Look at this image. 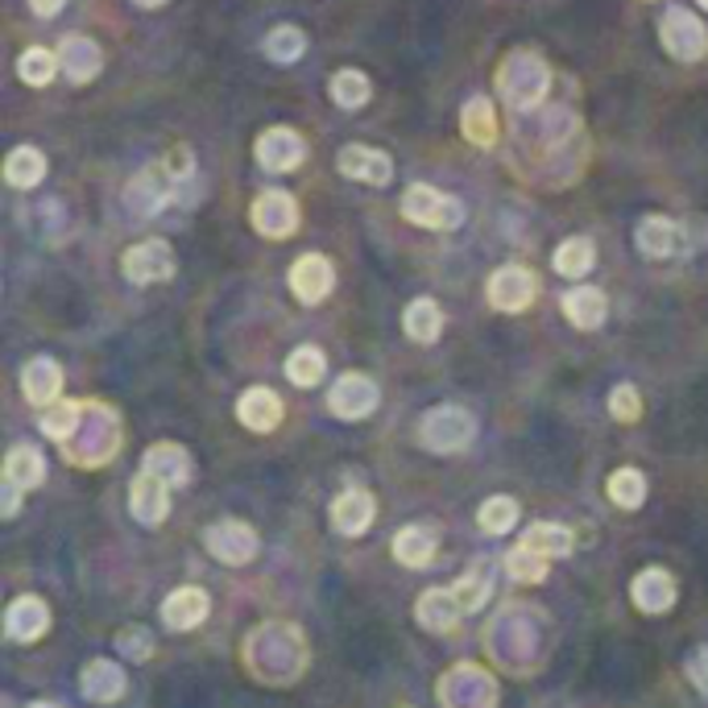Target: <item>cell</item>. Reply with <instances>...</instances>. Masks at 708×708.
I'll return each instance as SVG.
<instances>
[{"mask_svg": "<svg viewBox=\"0 0 708 708\" xmlns=\"http://www.w3.org/2000/svg\"><path fill=\"white\" fill-rule=\"evenodd\" d=\"M191 154L187 149H174L167 154L162 162H154L146 167L142 174H133V183L125 187V208L129 216H137V220H149V216H158V211L174 204V199H187L191 195Z\"/></svg>", "mask_w": 708, "mask_h": 708, "instance_id": "cell-1", "label": "cell"}, {"mask_svg": "<svg viewBox=\"0 0 708 708\" xmlns=\"http://www.w3.org/2000/svg\"><path fill=\"white\" fill-rule=\"evenodd\" d=\"M245 659H249L257 680H266V684H291V680L303 675V667H307V643L286 622L257 625L249 634V646H245Z\"/></svg>", "mask_w": 708, "mask_h": 708, "instance_id": "cell-2", "label": "cell"}, {"mask_svg": "<svg viewBox=\"0 0 708 708\" xmlns=\"http://www.w3.org/2000/svg\"><path fill=\"white\" fill-rule=\"evenodd\" d=\"M59 448H63L66 464H75V468H100L121 448V415L112 406H105V402H84L80 427Z\"/></svg>", "mask_w": 708, "mask_h": 708, "instance_id": "cell-3", "label": "cell"}, {"mask_svg": "<svg viewBox=\"0 0 708 708\" xmlns=\"http://www.w3.org/2000/svg\"><path fill=\"white\" fill-rule=\"evenodd\" d=\"M551 66L535 50H510L498 66V91L514 112H535L547 100Z\"/></svg>", "mask_w": 708, "mask_h": 708, "instance_id": "cell-4", "label": "cell"}, {"mask_svg": "<svg viewBox=\"0 0 708 708\" xmlns=\"http://www.w3.org/2000/svg\"><path fill=\"white\" fill-rule=\"evenodd\" d=\"M530 622H539V613L514 605V609H505L498 622L489 625V655H493V663H501L505 671H514V675H526L542 659V650H535Z\"/></svg>", "mask_w": 708, "mask_h": 708, "instance_id": "cell-5", "label": "cell"}, {"mask_svg": "<svg viewBox=\"0 0 708 708\" xmlns=\"http://www.w3.org/2000/svg\"><path fill=\"white\" fill-rule=\"evenodd\" d=\"M477 436V415L464 406H436L418 418V443L436 456H452L460 448H468Z\"/></svg>", "mask_w": 708, "mask_h": 708, "instance_id": "cell-6", "label": "cell"}, {"mask_svg": "<svg viewBox=\"0 0 708 708\" xmlns=\"http://www.w3.org/2000/svg\"><path fill=\"white\" fill-rule=\"evenodd\" d=\"M402 216L418 224V229H436V232H452L464 224V204L456 195H443V191L427 187V183H415L402 195Z\"/></svg>", "mask_w": 708, "mask_h": 708, "instance_id": "cell-7", "label": "cell"}, {"mask_svg": "<svg viewBox=\"0 0 708 708\" xmlns=\"http://www.w3.org/2000/svg\"><path fill=\"white\" fill-rule=\"evenodd\" d=\"M439 705L443 708H493L498 705V680L477 663H456L439 680Z\"/></svg>", "mask_w": 708, "mask_h": 708, "instance_id": "cell-8", "label": "cell"}, {"mask_svg": "<svg viewBox=\"0 0 708 708\" xmlns=\"http://www.w3.org/2000/svg\"><path fill=\"white\" fill-rule=\"evenodd\" d=\"M659 38H663L667 54H671V59H680V63H696V59H705V54H708V29H705V22H700L696 13L680 9V4L663 13Z\"/></svg>", "mask_w": 708, "mask_h": 708, "instance_id": "cell-9", "label": "cell"}, {"mask_svg": "<svg viewBox=\"0 0 708 708\" xmlns=\"http://www.w3.org/2000/svg\"><path fill=\"white\" fill-rule=\"evenodd\" d=\"M485 294H489V303H493L498 312L518 315L535 303V294H539V278L526 270V266H518V261H510V266H501L498 273H489Z\"/></svg>", "mask_w": 708, "mask_h": 708, "instance_id": "cell-10", "label": "cell"}, {"mask_svg": "<svg viewBox=\"0 0 708 708\" xmlns=\"http://www.w3.org/2000/svg\"><path fill=\"white\" fill-rule=\"evenodd\" d=\"M249 224L270 241H286L298 232V204L291 191H261L249 208Z\"/></svg>", "mask_w": 708, "mask_h": 708, "instance_id": "cell-11", "label": "cell"}, {"mask_svg": "<svg viewBox=\"0 0 708 708\" xmlns=\"http://www.w3.org/2000/svg\"><path fill=\"white\" fill-rule=\"evenodd\" d=\"M692 224H680V220H667V216H643L638 229H634V241L646 257L663 261V257H680V253L692 249Z\"/></svg>", "mask_w": 708, "mask_h": 708, "instance_id": "cell-12", "label": "cell"}, {"mask_svg": "<svg viewBox=\"0 0 708 708\" xmlns=\"http://www.w3.org/2000/svg\"><path fill=\"white\" fill-rule=\"evenodd\" d=\"M377 402H381V390H377L374 377H365V374L335 377L332 394H328V406H332V415L344 418V423H356V418L374 415Z\"/></svg>", "mask_w": 708, "mask_h": 708, "instance_id": "cell-13", "label": "cell"}, {"mask_svg": "<svg viewBox=\"0 0 708 708\" xmlns=\"http://www.w3.org/2000/svg\"><path fill=\"white\" fill-rule=\"evenodd\" d=\"M253 158H257L266 170H273V174H286V170H298L303 162H307V142H303L294 129L273 125V129H266V133L257 137Z\"/></svg>", "mask_w": 708, "mask_h": 708, "instance_id": "cell-14", "label": "cell"}, {"mask_svg": "<svg viewBox=\"0 0 708 708\" xmlns=\"http://www.w3.org/2000/svg\"><path fill=\"white\" fill-rule=\"evenodd\" d=\"M204 542H208V551L216 556V560L232 563V567H241V563H249L253 556H257V530L241 518L211 522Z\"/></svg>", "mask_w": 708, "mask_h": 708, "instance_id": "cell-15", "label": "cell"}, {"mask_svg": "<svg viewBox=\"0 0 708 708\" xmlns=\"http://www.w3.org/2000/svg\"><path fill=\"white\" fill-rule=\"evenodd\" d=\"M121 270H125L133 286H149V282H162V278L174 273V253H170L167 241H142V245L125 249Z\"/></svg>", "mask_w": 708, "mask_h": 708, "instance_id": "cell-16", "label": "cell"}, {"mask_svg": "<svg viewBox=\"0 0 708 708\" xmlns=\"http://www.w3.org/2000/svg\"><path fill=\"white\" fill-rule=\"evenodd\" d=\"M335 167H340L344 179L369 183V187H386V183L394 179L390 154H381V149H374V146H344L340 149V158H335Z\"/></svg>", "mask_w": 708, "mask_h": 708, "instance_id": "cell-17", "label": "cell"}, {"mask_svg": "<svg viewBox=\"0 0 708 708\" xmlns=\"http://www.w3.org/2000/svg\"><path fill=\"white\" fill-rule=\"evenodd\" d=\"M332 282H335V273L324 253H303V257L291 266V291H294V298L307 303V307L324 303V298L332 294Z\"/></svg>", "mask_w": 708, "mask_h": 708, "instance_id": "cell-18", "label": "cell"}, {"mask_svg": "<svg viewBox=\"0 0 708 708\" xmlns=\"http://www.w3.org/2000/svg\"><path fill=\"white\" fill-rule=\"evenodd\" d=\"M129 510L142 526H158L170 514V485L142 468V477L129 485Z\"/></svg>", "mask_w": 708, "mask_h": 708, "instance_id": "cell-19", "label": "cell"}, {"mask_svg": "<svg viewBox=\"0 0 708 708\" xmlns=\"http://www.w3.org/2000/svg\"><path fill=\"white\" fill-rule=\"evenodd\" d=\"M46 630H50V609H46L42 597L25 593V597H17V601L9 605V613H4V634H9L13 643H38Z\"/></svg>", "mask_w": 708, "mask_h": 708, "instance_id": "cell-20", "label": "cell"}, {"mask_svg": "<svg viewBox=\"0 0 708 708\" xmlns=\"http://www.w3.org/2000/svg\"><path fill=\"white\" fill-rule=\"evenodd\" d=\"M59 66L66 71L71 84H91L100 75V66H105V54L84 34H66L63 42H59Z\"/></svg>", "mask_w": 708, "mask_h": 708, "instance_id": "cell-21", "label": "cell"}, {"mask_svg": "<svg viewBox=\"0 0 708 708\" xmlns=\"http://www.w3.org/2000/svg\"><path fill=\"white\" fill-rule=\"evenodd\" d=\"M211 613V597L204 593V588H195V584H187V588H174L167 597V605H162V622H167V630H195L199 622H208Z\"/></svg>", "mask_w": 708, "mask_h": 708, "instance_id": "cell-22", "label": "cell"}, {"mask_svg": "<svg viewBox=\"0 0 708 708\" xmlns=\"http://www.w3.org/2000/svg\"><path fill=\"white\" fill-rule=\"evenodd\" d=\"M236 418H241L249 431H257V436H270L273 427L282 423V398L273 394L270 386H253V390H245L241 402H236Z\"/></svg>", "mask_w": 708, "mask_h": 708, "instance_id": "cell-23", "label": "cell"}, {"mask_svg": "<svg viewBox=\"0 0 708 708\" xmlns=\"http://www.w3.org/2000/svg\"><path fill=\"white\" fill-rule=\"evenodd\" d=\"M415 618L423 630H436V634H448L452 625L464 618V605H460L456 588H427L415 605Z\"/></svg>", "mask_w": 708, "mask_h": 708, "instance_id": "cell-24", "label": "cell"}, {"mask_svg": "<svg viewBox=\"0 0 708 708\" xmlns=\"http://www.w3.org/2000/svg\"><path fill=\"white\" fill-rule=\"evenodd\" d=\"M22 394L34 402V406H50L63 394V369L54 356H34L22 369Z\"/></svg>", "mask_w": 708, "mask_h": 708, "instance_id": "cell-25", "label": "cell"}, {"mask_svg": "<svg viewBox=\"0 0 708 708\" xmlns=\"http://www.w3.org/2000/svg\"><path fill=\"white\" fill-rule=\"evenodd\" d=\"M630 597L643 613H667L675 605V576L663 567H643L630 584Z\"/></svg>", "mask_w": 708, "mask_h": 708, "instance_id": "cell-26", "label": "cell"}, {"mask_svg": "<svg viewBox=\"0 0 708 708\" xmlns=\"http://www.w3.org/2000/svg\"><path fill=\"white\" fill-rule=\"evenodd\" d=\"M377 518V501L365 489H344L332 501V526L340 535H365Z\"/></svg>", "mask_w": 708, "mask_h": 708, "instance_id": "cell-27", "label": "cell"}, {"mask_svg": "<svg viewBox=\"0 0 708 708\" xmlns=\"http://www.w3.org/2000/svg\"><path fill=\"white\" fill-rule=\"evenodd\" d=\"M80 687H84L87 700L112 705V700L125 696V671H121V663H112V659H91L84 667V675H80Z\"/></svg>", "mask_w": 708, "mask_h": 708, "instance_id": "cell-28", "label": "cell"}, {"mask_svg": "<svg viewBox=\"0 0 708 708\" xmlns=\"http://www.w3.org/2000/svg\"><path fill=\"white\" fill-rule=\"evenodd\" d=\"M142 468L154 473V477H162L170 489L191 480V456L187 448H179V443H154L146 456H142Z\"/></svg>", "mask_w": 708, "mask_h": 708, "instance_id": "cell-29", "label": "cell"}, {"mask_svg": "<svg viewBox=\"0 0 708 708\" xmlns=\"http://www.w3.org/2000/svg\"><path fill=\"white\" fill-rule=\"evenodd\" d=\"M563 315L581 328V332H593V328H601L605 315H609V303H605V294L597 286H576V291L563 294Z\"/></svg>", "mask_w": 708, "mask_h": 708, "instance_id": "cell-30", "label": "cell"}, {"mask_svg": "<svg viewBox=\"0 0 708 708\" xmlns=\"http://www.w3.org/2000/svg\"><path fill=\"white\" fill-rule=\"evenodd\" d=\"M4 480H13L17 489H38L46 480V456L34 443H17L4 456Z\"/></svg>", "mask_w": 708, "mask_h": 708, "instance_id": "cell-31", "label": "cell"}, {"mask_svg": "<svg viewBox=\"0 0 708 708\" xmlns=\"http://www.w3.org/2000/svg\"><path fill=\"white\" fill-rule=\"evenodd\" d=\"M460 129H464V137H468L473 146H480V149L498 146V112H493V105H489L485 96H473V100L464 105Z\"/></svg>", "mask_w": 708, "mask_h": 708, "instance_id": "cell-32", "label": "cell"}, {"mask_svg": "<svg viewBox=\"0 0 708 708\" xmlns=\"http://www.w3.org/2000/svg\"><path fill=\"white\" fill-rule=\"evenodd\" d=\"M4 179H9V187H17V191L38 187L46 179V154L34 146H17L9 158H4Z\"/></svg>", "mask_w": 708, "mask_h": 708, "instance_id": "cell-33", "label": "cell"}, {"mask_svg": "<svg viewBox=\"0 0 708 708\" xmlns=\"http://www.w3.org/2000/svg\"><path fill=\"white\" fill-rule=\"evenodd\" d=\"M394 560L406 567H427L436 560V530L427 526H402L394 535Z\"/></svg>", "mask_w": 708, "mask_h": 708, "instance_id": "cell-34", "label": "cell"}, {"mask_svg": "<svg viewBox=\"0 0 708 708\" xmlns=\"http://www.w3.org/2000/svg\"><path fill=\"white\" fill-rule=\"evenodd\" d=\"M522 547H530V551H539L547 560H563V556H572V530L560 526V522H535L526 535H522Z\"/></svg>", "mask_w": 708, "mask_h": 708, "instance_id": "cell-35", "label": "cell"}, {"mask_svg": "<svg viewBox=\"0 0 708 708\" xmlns=\"http://www.w3.org/2000/svg\"><path fill=\"white\" fill-rule=\"evenodd\" d=\"M402 328H406V335H411L415 344L439 340V332H443V312H439L436 298H415V303L406 307V315H402Z\"/></svg>", "mask_w": 708, "mask_h": 708, "instance_id": "cell-36", "label": "cell"}, {"mask_svg": "<svg viewBox=\"0 0 708 708\" xmlns=\"http://www.w3.org/2000/svg\"><path fill=\"white\" fill-rule=\"evenodd\" d=\"M80 418H84V402H75V398H59V402H50V406H42V418H38V427H42L50 439H71V431L80 427Z\"/></svg>", "mask_w": 708, "mask_h": 708, "instance_id": "cell-37", "label": "cell"}, {"mask_svg": "<svg viewBox=\"0 0 708 708\" xmlns=\"http://www.w3.org/2000/svg\"><path fill=\"white\" fill-rule=\"evenodd\" d=\"M324 374H328V361H324V353H319L315 344H303V349H294V353L286 356V377H291L294 386H303V390L319 386Z\"/></svg>", "mask_w": 708, "mask_h": 708, "instance_id": "cell-38", "label": "cell"}, {"mask_svg": "<svg viewBox=\"0 0 708 708\" xmlns=\"http://www.w3.org/2000/svg\"><path fill=\"white\" fill-rule=\"evenodd\" d=\"M369 96H374V84L365 80V71H356V66H344V71H335L332 80V100L340 108H365L369 105Z\"/></svg>", "mask_w": 708, "mask_h": 708, "instance_id": "cell-39", "label": "cell"}, {"mask_svg": "<svg viewBox=\"0 0 708 708\" xmlns=\"http://www.w3.org/2000/svg\"><path fill=\"white\" fill-rule=\"evenodd\" d=\"M307 50V34L298 25H278L266 34V59L270 63H298Z\"/></svg>", "mask_w": 708, "mask_h": 708, "instance_id": "cell-40", "label": "cell"}, {"mask_svg": "<svg viewBox=\"0 0 708 708\" xmlns=\"http://www.w3.org/2000/svg\"><path fill=\"white\" fill-rule=\"evenodd\" d=\"M593 261H597V253H593V241H584V236L563 241L560 249H556V257H551L556 273H563V278H581V273L593 270Z\"/></svg>", "mask_w": 708, "mask_h": 708, "instance_id": "cell-41", "label": "cell"}, {"mask_svg": "<svg viewBox=\"0 0 708 708\" xmlns=\"http://www.w3.org/2000/svg\"><path fill=\"white\" fill-rule=\"evenodd\" d=\"M17 75H22L29 87H46L54 75H59V54H54V50H42V46H29L22 59H17Z\"/></svg>", "mask_w": 708, "mask_h": 708, "instance_id": "cell-42", "label": "cell"}, {"mask_svg": "<svg viewBox=\"0 0 708 708\" xmlns=\"http://www.w3.org/2000/svg\"><path fill=\"white\" fill-rule=\"evenodd\" d=\"M477 522L485 535H505V530H514V522H518V501L498 493V498H489L480 505Z\"/></svg>", "mask_w": 708, "mask_h": 708, "instance_id": "cell-43", "label": "cell"}, {"mask_svg": "<svg viewBox=\"0 0 708 708\" xmlns=\"http://www.w3.org/2000/svg\"><path fill=\"white\" fill-rule=\"evenodd\" d=\"M609 498H613V505H622V510H638L646 501V477L638 468H618L609 477Z\"/></svg>", "mask_w": 708, "mask_h": 708, "instance_id": "cell-44", "label": "cell"}, {"mask_svg": "<svg viewBox=\"0 0 708 708\" xmlns=\"http://www.w3.org/2000/svg\"><path fill=\"white\" fill-rule=\"evenodd\" d=\"M547 556H539V551H530V547H514L510 556H505V572L514 576L518 584H542L547 581Z\"/></svg>", "mask_w": 708, "mask_h": 708, "instance_id": "cell-45", "label": "cell"}, {"mask_svg": "<svg viewBox=\"0 0 708 708\" xmlns=\"http://www.w3.org/2000/svg\"><path fill=\"white\" fill-rule=\"evenodd\" d=\"M452 588H456L464 613H477L480 605L489 601V567H485V563H477V567H473V572H464Z\"/></svg>", "mask_w": 708, "mask_h": 708, "instance_id": "cell-46", "label": "cell"}, {"mask_svg": "<svg viewBox=\"0 0 708 708\" xmlns=\"http://www.w3.org/2000/svg\"><path fill=\"white\" fill-rule=\"evenodd\" d=\"M117 650L125 655L129 663H146L149 655H154V634H149L146 625H129L117 634Z\"/></svg>", "mask_w": 708, "mask_h": 708, "instance_id": "cell-47", "label": "cell"}, {"mask_svg": "<svg viewBox=\"0 0 708 708\" xmlns=\"http://www.w3.org/2000/svg\"><path fill=\"white\" fill-rule=\"evenodd\" d=\"M609 415L618 418V423H638L643 418V394L634 386H618L609 394Z\"/></svg>", "mask_w": 708, "mask_h": 708, "instance_id": "cell-48", "label": "cell"}, {"mask_svg": "<svg viewBox=\"0 0 708 708\" xmlns=\"http://www.w3.org/2000/svg\"><path fill=\"white\" fill-rule=\"evenodd\" d=\"M687 680L708 696V646H700V650L687 655Z\"/></svg>", "mask_w": 708, "mask_h": 708, "instance_id": "cell-49", "label": "cell"}, {"mask_svg": "<svg viewBox=\"0 0 708 708\" xmlns=\"http://www.w3.org/2000/svg\"><path fill=\"white\" fill-rule=\"evenodd\" d=\"M17 505H22V489H17L13 480H4V505H0V514H4V518H13V514H17Z\"/></svg>", "mask_w": 708, "mask_h": 708, "instance_id": "cell-50", "label": "cell"}, {"mask_svg": "<svg viewBox=\"0 0 708 708\" xmlns=\"http://www.w3.org/2000/svg\"><path fill=\"white\" fill-rule=\"evenodd\" d=\"M29 9H34L38 17H54V13L63 9V0H29Z\"/></svg>", "mask_w": 708, "mask_h": 708, "instance_id": "cell-51", "label": "cell"}, {"mask_svg": "<svg viewBox=\"0 0 708 708\" xmlns=\"http://www.w3.org/2000/svg\"><path fill=\"white\" fill-rule=\"evenodd\" d=\"M133 4H142V9H158V4H167V0H133Z\"/></svg>", "mask_w": 708, "mask_h": 708, "instance_id": "cell-52", "label": "cell"}, {"mask_svg": "<svg viewBox=\"0 0 708 708\" xmlns=\"http://www.w3.org/2000/svg\"><path fill=\"white\" fill-rule=\"evenodd\" d=\"M29 708H59V705H50V700H38V705H29Z\"/></svg>", "mask_w": 708, "mask_h": 708, "instance_id": "cell-53", "label": "cell"}, {"mask_svg": "<svg viewBox=\"0 0 708 708\" xmlns=\"http://www.w3.org/2000/svg\"><path fill=\"white\" fill-rule=\"evenodd\" d=\"M696 4H700V9H708V0H696Z\"/></svg>", "mask_w": 708, "mask_h": 708, "instance_id": "cell-54", "label": "cell"}]
</instances>
